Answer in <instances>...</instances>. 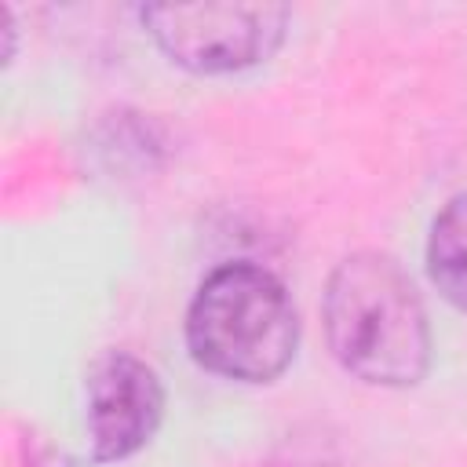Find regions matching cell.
Returning a JSON list of instances; mask_svg holds the SVG:
<instances>
[{"label":"cell","mask_w":467,"mask_h":467,"mask_svg":"<svg viewBox=\"0 0 467 467\" xmlns=\"http://www.w3.org/2000/svg\"><path fill=\"white\" fill-rule=\"evenodd\" d=\"M142 26L175 66L190 73H237L277 51L288 7L266 0L146 4Z\"/></svg>","instance_id":"cell-3"},{"label":"cell","mask_w":467,"mask_h":467,"mask_svg":"<svg viewBox=\"0 0 467 467\" xmlns=\"http://www.w3.org/2000/svg\"><path fill=\"white\" fill-rule=\"evenodd\" d=\"M296 343V303L270 270L226 263L201 281L186 314V347L201 368L241 383H270L288 368Z\"/></svg>","instance_id":"cell-2"},{"label":"cell","mask_w":467,"mask_h":467,"mask_svg":"<svg viewBox=\"0 0 467 467\" xmlns=\"http://www.w3.org/2000/svg\"><path fill=\"white\" fill-rule=\"evenodd\" d=\"M336 361L372 387H412L431 365V325L409 274L383 252L347 255L325 288Z\"/></svg>","instance_id":"cell-1"},{"label":"cell","mask_w":467,"mask_h":467,"mask_svg":"<svg viewBox=\"0 0 467 467\" xmlns=\"http://www.w3.org/2000/svg\"><path fill=\"white\" fill-rule=\"evenodd\" d=\"M164 387L135 354L113 350L88 376V434L95 460H124L139 452L161 427Z\"/></svg>","instance_id":"cell-4"},{"label":"cell","mask_w":467,"mask_h":467,"mask_svg":"<svg viewBox=\"0 0 467 467\" xmlns=\"http://www.w3.org/2000/svg\"><path fill=\"white\" fill-rule=\"evenodd\" d=\"M427 270L434 288L456 310H467V193L438 212L427 241Z\"/></svg>","instance_id":"cell-5"}]
</instances>
